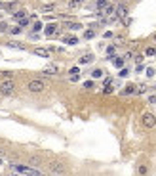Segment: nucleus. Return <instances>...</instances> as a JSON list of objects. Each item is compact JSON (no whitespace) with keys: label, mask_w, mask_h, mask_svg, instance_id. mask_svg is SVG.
<instances>
[{"label":"nucleus","mask_w":156,"mask_h":176,"mask_svg":"<svg viewBox=\"0 0 156 176\" xmlns=\"http://www.w3.org/2000/svg\"><path fill=\"white\" fill-rule=\"evenodd\" d=\"M76 2H84V0H76Z\"/></svg>","instance_id":"obj_38"},{"label":"nucleus","mask_w":156,"mask_h":176,"mask_svg":"<svg viewBox=\"0 0 156 176\" xmlns=\"http://www.w3.org/2000/svg\"><path fill=\"white\" fill-rule=\"evenodd\" d=\"M13 90H15V84H13V80H12V79L0 82V94H2V96H12V94H13Z\"/></svg>","instance_id":"obj_3"},{"label":"nucleus","mask_w":156,"mask_h":176,"mask_svg":"<svg viewBox=\"0 0 156 176\" xmlns=\"http://www.w3.org/2000/svg\"><path fill=\"white\" fill-rule=\"evenodd\" d=\"M8 48H13V50H25V46H23V44H19V42H13V40H10V42H8Z\"/></svg>","instance_id":"obj_13"},{"label":"nucleus","mask_w":156,"mask_h":176,"mask_svg":"<svg viewBox=\"0 0 156 176\" xmlns=\"http://www.w3.org/2000/svg\"><path fill=\"white\" fill-rule=\"evenodd\" d=\"M128 75H129V69H126V67H120V77H122V79H126Z\"/></svg>","instance_id":"obj_23"},{"label":"nucleus","mask_w":156,"mask_h":176,"mask_svg":"<svg viewBox=\"0 0 156 176\" xmlns=\"http://www.w3.org/2000/svg\"><path fill=\"white\" fill-rule=\"evenodd\" d=\"M4 153H6V151H4V149H0V157H2V155H4Z\"/></svg>","instance_id":"obj_37"},{"label":"nucleus","mask_w":156,"mask_h":176,"mask_svg":"<svg viewBox=\"0 0 156 176\" xmlns=\"http://www.w3.org/2000/svg\"><path fill=\"white\" fill-rule=\"evenodd\" d=\"M8 29V23H0V31H6Z\"/></svg>","instance_id":"obj_34"},{"label":"nucleus","mask_w":156,"mask_h":176,"mask_svg":"<svg viewBox=\"0 0 156 176\" xmlns=\"http://www.w3.org/2000/svg\"><path fill=\"white\" fill-rule=\"evenodd\" d=\"M25 15H27V12H25V10H19V12L13 14V17H15V19H23Z\"/></svg>","instance_id":"obj_16"},{"label":"nucleus","mask_w":156,"mask_h":176,"mask_svg":"<svg viewBox=\"0 0 156 176\" xmlns=\"http://www.w3.org/2000/svg\"><path fill=\"white\" fill-rule=\"evenodd\" d=\"M63 42H65V44H69V46H76V44H78V38H76V37H72V35H67V37L63 38Z\"/></svg>","instance_id":"obj_8"},{"label":"nucleus","mask_w":156,"mask_h":176,"mask_svg":"<svg viewBox=\"0 0 156 176\" xmlns=\"http://www.w3.org/2000/svg\"><path fill=\"white\" fill-rule=\"evenodd\" d=\"M107 88H103V94H111V92H112V86L111 84H105Z\"/></svg>","instance_id":"obj_27"},{"label":"nucleus","mask_w":156,"mask_h":176,"mask_svg":"<svg viewBox=\"0 0 156 176\" xmlns=\"http://www.w3.org/2000/svg\"><path fill=\"white\" fill-rule=\"evenodd\" d=\"M135 92H137V94H143V92H147V86H145V84H139V88H135Z\"/></svg>","instance_id":"obj_24"},{"label":"nucleus","mask_w":156,"mask_h":176,"mask_svg":"<svg viewBox=\"0 0 156 176\" xmlns=\"http://www.w3.org/2000/svg\"><path fill=\"white\" fill-rule=\"evenodd\" d=\"M107 6V0H97V8H105Z\"/></svg>","instance_id":"obj_29"},{"label":"nucleus","mask_w":156,"mask_h":176,"mask_svg":"<svg viewBox=\"0 0 156 176\" xmlns=\"http://www.w3.org/2000/svg\"><path fill=\"white\" fill-rule=\"evenodd\" d=\"M91 77H93V79H101V77H103V69H93Z\"/></svg>","instance_id":"obj_15"},{"label":"nucleus","mask_w":156,"mask_h":176,"mask_svg":"<svg viewBox=\"0 0 156 176\" xmlns=\"http://www.w3.org/2000/svg\"><path fill=\"white\" fill-rule=\"evenodd\" d=\"M145 56H156V48H147L145 50Z\"/></svg>","instance_id":"obj_25"},{"label":"nucleus","mask_w":156,"mask_h":176,"mask_svg":"<svg viewBox=\"0 0 156 176\" xmlns=\"http://www.w3.org/2000/svg\"><path fill=\"white\" fill-rule=\"evenodd\" d=\"M107 54H108V59H112V56L116 54V48H114V46H108V48H107Z\"/></svg>","instance_id":"obj_20"},{"label":"nucleus","mask_w":156,"mask_h":176,"mask_svg":"<svg viewBox=\"0 0 156 176\" xmlns=\"http://www.w3.org/2000/svg\"><path fill=\"white\" fill-rule=\"evenodd\" d=\"M93 37H95L93 29H88V31H84V38H88V40H90V38H93Z\"/></svg>","instance_id":"obj_17"},{"label":"nucleus","mask_w":156,"mask_h":176,"mask_svg":"<svg viewBox=\"0 0 156 176\" xmlns=\"http://www.w3.org/2000/svg\"><path fill=\"white\" fill-rule=\"evenodd\" d=\"M84 88H86V90H91V88H93V80H86L84 82Z\"/></svg>","instance_id":"obj_26"},{"label":"nucleus","mask_w":156,"mask_h":176,"mask_svg":"<svg viewBox=\"0 0 156 176\" xmlns=\"http://www.w3.org/2000/svg\"><path fill=\"white\" fill-rule=\"evenodd\" d=\"M53 10V4H48V6H44V12H51Z\"/></svg>","instance_id":"obj_32"},{"label":"nucleus","mask_w":156,"mask_h":176,"mask_svg":"<svg viewBox=\"0 0 156 176\" xmlns=\"http://www.w3.org/2000/svg\"><path fill=\"white\" fill-rule=\"evenodd\" d=\"M12 168L19 174H30V176H38L42 174L38 168H33V167H25V165H12Z\"/></svg>","instance_id":"obj_2"},{"label":"nucleus","mask_w":156,"mask_h":176,"mask_svg":"<svg viewBox=\"0 0 156 176\" xmlns=\"http://www.w3.org/2000/svg\"><path fill=\"white\" fill-rule=\"evenodd\" d=\"M40 29H42V23H40V21H34V23H33V31H34V33H38Z\"/></svg>","instance_id":"obj_22"},{"label":"nucleus","mask_w":156,"mask_h":176,"mask_svg":"<svg viewBox=\"0 0 156 176\" xmlns=\"http://www.w3.org/2000/svg\"><path fill=\"white\" fill-rule=\"evenodd\" d=\"M50 172H51V174H65V172H67V168H65L61 163L53 161V163L50 165Z\"/></svg>","instance_id":"obj_5"},{"label":"nucleus","mask_w":156,"mask_h":176,"mask_svg":"<svg viewBox=\"0 0 156 176\" xmlns=\"http://www.w3.org/2000/svg\"><path fill=\"white\" fill-rule=\"evenodd\" d=\"M147 77H154V69H152V67H149V69H147Z\"/></svg>","instance_id":"obj_31"},{"label":"nucleus","mask_w":156,"mask_h":176,"mask_svg":"<svg viewBox=\"0 0 156 176\" xmlns=\"http://www.w3.org/2000/svg\"><path fill=\"white\" fill-rule=\"evenodd\" d=\"M2 163H4V161H2V159H0V165H2Z\"/></svg>","instance_id":"obj_39"},{"label":"nucleus","mask_w":156,"mask_h":176,"mask_svg":"<svg viewBox=\"0 0 156 176\" xmlns=\"http://www.w3.org/2000/svg\"><path fill=\"white\" fill-rule=\"evenodd\" d=\"M33 54H34V56H40V58H50L51 50H50V48H34Z\"/></svg>","instance_id":"obj_7"},{"label":"nucleus","mask_w":156,"mask_h":176,"mask_svg":"<svg viewBox=\"0 0 156 176\" xmlns=\"http://www.w3.org/2000/svg\"><path fill=\"white\" fill-rule=\"evenodd\" d=\"M139 174H147V167H139Z\"/></svg>","instance_id":"obj_33"},{"label":"nucleus","mask_w":156,"mask_h":176,"mask_svg":"<svg viewBox=\"0 0 156 176\" xmlns=\"http://www.w3.org/2000/svg\"><path fill=\"white\" fill-rule=\"evenodd\" d=\"M69 73H71V75H78V73H80V69H78V67H72Z\"/></svg>","instance_id":"obj_30"},{"label":"nucleus","mask_w":156,"mask_h":176,"mask_svg":"<svg viewBox=\"0 0 156 176\" xmlns=\"http://www.w3.org/2000/svg\"><path fill=\"white\" fill-rule=\"evenodd\" d=\"M143 125L147 128H154L156 126V117L152 115V113H145L143 115Z\"/></svg>","instance_id":"obj_4"},{"label":"nucleus","mask_w":156,"mask_h":176,"mask_svg":"<svg viewBox=\"0 0 156 176\" xmlns=\"http://www.w3.org/2000/svg\"><path fill=\"white\" fill-rule=\"evenodd\" d=\"M40 161H38V159H36V157H33V159H30V165H38Z\"/></svg>","instance_id":"obj_35"},{"label":"nucleus","mask_w":156,"mask_h":176,"mask_svg":"<svg viewBox=\"0 0 156 176\" xmlns=\"http://www.w3.org/2000/svg\"><path fill=\"white\" fill-rule=\"evenodd\" d=\"M19 25H21V27H27V25H29V19H27V17L19 19Z\"/></svg>","instance_id":"obj_28"},{"label":"nucleus","mask_w":156,"mask_h":176,"mask_svg":"<svg viewBox=\"0 0 156 176\" xmlns=\"http://www.w3.org/2000/svg\"><path fill=\"white\" fill-rule=\"evenodd\" d=\"M93 59H95V58H93L91 54H86V56H82V58H80V63L82 65H88V63H91Z\"/></svg>","instance_id":"obj_10"},{"label":"nucleus","mask_w":156,"mask_h":176,"mask_svg":"<svg viewBox=\"0 0 156 176\" xmlns=\"http://www.w3.org/2000/svg\"><path fill=\"white\" fill-rule=\"evenodd\" d=\"M114 12H116V8H114L112 4H107L105 6V15H114Z\"/></svg>","instance_id":"obj_14"},{"label":"nucleus","mask_w":156,"mask_h":176,"mask_svg":"<svg viewBox=\"0 0 156 176\" xmlns=\"http://www.w3.org/2000/svg\"><path fill=\"white\" fill-rule=\"evenodd\" d=\"M116 17H120V19H124V17H128V8H126V4H118V8H116Z\"/></svg>","instance_id":"obj_6"},{"label":"nucleus","mask_w":156,"mask_h":176,"mask_svg":"<svg viewBox=\"0 0 156 176\" xmlns=\"http://www.w3.org/2000/svg\"><path fill=\"white\" fill-rule=\"evenodd\" d=\"M122 94L124 96H129V94H135V84H128L126 88L122 90Z\"/></svg>","instance_id":"obj_12"},{"label":"nucleus","mask_w":156,"mask_h":176,"mask_svg":"<svg viewBox=\"0 0 156 176\" xmlns=\"http://www.w3.org/2000/svg\"><path fill=\"white\" fill-rule=\"evenodd\" d=\"M44 33L48 35V37H51V35H55V33H57V25H55V23H50L48 27L44 29Z\"/></svg>","instance_id":"obj_9"},{"label":"nucleus","mask_w":156,"mask_h":176,"mask_svg":"<svg viewBox=\"0 0 156 176\" xmlns=\"http://www.w3.org/2000/svg\"><path fill=\"white\" fill-rule=\"evenodd\" d=\"M42 73H44V75H55V73H57V65H48Z\"/></svg>","instance_id":"obj_11"},{"label":"nucleus","mask_w":156,"mask_h":176,"mask_svg":"<svg viewBox=\"0 0 156 176\" xmlns=\"http://www.w3.org/2000/svg\"><path fill=\"white\" fill-rule=\"evenodd\" d=\"M21 31H23V27H21V25H17V27H12V29H10V33H12V35H17V33H21Z\"/></svg>","instance_id":"obj_21"},{"label":"nucleus","mask_w":156,"mask_h":176,"mask_svg":"<svg viewBox=\"0 0 156 176\" xmlns=\"http://www.w3.org/2000/svg\"><path fill=\"white\" fill-rule=\"evenodd\" d=\"M27 90H29V92H33V94H40V92H44V90H46V82H44V80H38V79L29 80Z\"/></svg>","instance_id":"obj_1"},{"label":"nucleus","mask_w":156,"mask_h":176,"mask_svg":"<svg viewBox=\"0 0 156 176\" xmlns=\"http://www.w3.org/2000/svg\"><path fill=\"white\" fill-rule=\"evenodd\" d=\"M114 67H124V58H114Z\"/></svg>","instance_id":"obj_19"},{"label":"nucleus","mask_w":156,"mask_h":176,"mask_svg":"<svg viewBox=\"0 0 156 176\" xmlns=\"http://www.w3.org/2000/svg\"><path fill=\"white\" fill-rule=\"evenodd\" d=\"M149 102H150V103H156V96H150V98H149Z\"/></svg>","instance_id":"obj_36"},{"label":"nucleus","mask_w":156,"mask_h":176,"mask_svg":"<svg viewBox=\"0 0 156 176\" xmlns=\"http://www.w3.org/2000/svg\"><path fill=\"white\" fill-rule=\"evenodd\" d=\"M67 27H69L71 31H78V29H82V25L80 23H67Z\"/></svg>","instance_id":"obj_18"}]
</instances>
